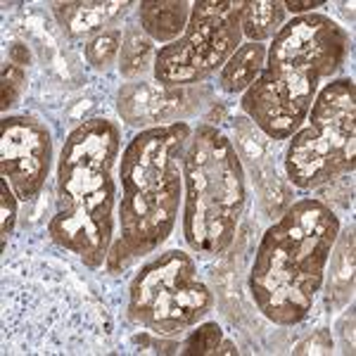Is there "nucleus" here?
Returning <instances> with one entry per match:
<instances>
[{"label":"nucleus","mask_w":356,"mask_h":356,"mask_svg":"<svg viewBox=\"0 0 356 356\" xmlns=\"http://www.w3.org/2000/svg\"><path fill=\"white\" fill-rule=\"evenodd\" d=\"M112 318L95 290L55 259L3 266V354H105Z\"/></svg>","instance_id":"f257e3e1"},{"label":"nucleus","mask_w":356,"mask_h":356,"mask_svg":"<svg viewBox=\"0 0 356 356\" xmlns=\"http://www.w3.org/2000/svg\"><path fill=\"white\" fill-rule=\"evenodd\" d=\"M347 53L349 33L328 15L292 17L271 38L259 79L243 93L240 107L266 138L288 140Z\"/></svg>","instance_id":"f03ea898"},{"label":"nucleus","mask_w":356,"mask_h":356,"mask_svg":"<svg viewBox=\"0 0 356 356\" xmlns=\"http://www.w3.org/2000/svg\"><path fill=\"white\" fill-rule=\"evenodd\" d=\"M340 238V219L325 202L302 197L266 228L250 268V295L264 318L297 325L312 314Z\"/></svg>","instance_id":"7ed1b4c3"},{"label":"nucleus","mask_w":356,"mask_h":356,"mask_svg":"<svg viewBox=\"0 0 356 356\" xmlns=\"http://www.w3.org/2000/svg\"><path fill=\"white\" fill-rule=\"evenodd\" d=\"M119 150V126L95 117L67 136L57 162V209L48 235L88 268H100L110 257Z\"/></svg>","instance_id":"20e7f679"},{"label":"nucleus","mask_w":356,"mask_h":356,"mask_svg":"<svg viewBox=\"0 0 356 356\" xmlns=\"http://www.w3.org/2000/svg\"><path fill=\"white\" fill-rule=\"evenodd\" d=\"M193 129L186 122L143 129L122 152L119 235L107 261L147 257L171 235L183 204V154Z\"/></svg>","instance_id":"39448f33"},{"label":"nucleus","mask_w":356,"mask_h":356,"mask_svg":"<svg viewBox=\"0 0 356 356\" xmlns=\"http://www.w3.org/2000/svg\"><path fill=\"white\" fill-rule=\"evenodd\" d=\"M183 238L200 257L231 247L243 219L245 169L233 140L221 129L202 124L188 138L183 154Z\"/></svg>","instance_id":"423d86ee"},{"label":"nucleus","mask_w":356,"mask_h":356,"mask_svg":"<svg viewBox=\"0 0 356 356\" xmlns=\"http://www.w3.org/2000/svg\"><path fill=\"white\" fill-rule=\"evenodd\" d=\"M285 152V174L300 191H316L352 176L356 150V88L347 76L318 90Z\"/></svg>","instance_id":"0eeeda50"},{"label":"nucleus","mask_w":356,"mask_h":356,"mask_svg":"<svg viewBox=\"0 0 356 356\" xmlns=\"http://www.w3.org/2000/svg\"><path fill=\"white\" fill-rule=\"evenodd\" d=\"M214 307L191 254L171 250L147 261L129 290V316L157 337H178Z\"/></svg>","instance_id":"6e6552de"},{"label":"nucleus","mask_w":356,"mask_h":356,"mask_svg":"<svg viewBox=\"0 0 356 356\" xmlns=\"http://www.w3.org/2000/svg\"><path fill=\"white\" fill-rule=\"evenodd\" d=\"M243 10L245 3L233 0L193 3L183 36L154 53V81L164 88H188L221 72L243 43Z\"/></svg>","instance_id":"1a4fd4ad"},{"label":"nucleus","mask_w":356,"mask_h":356,"mask_svg":"<svg viewBox=\"0 0 356 356\" xmlns=\"http://www.w3.org/2000/svg\"><path fill=\"white\" fill-rule=\"evenodd\" d=\"M53 166V138L48 126L29 114H10L0 122V174L19 202H31L43 191Z\"/></svg>","instance_id":"9d476101"},{"label":"nucleus","mask_w":356,"mask_h":356,"mask_svg":"<svg viewBox=\"0 0 356 356\" xmlns=\"http://www.w3.org/2000/svg\"><path fill=\"white\" fill-rule=\"evenodd\" d=\"M131 3H53V15L72 38L97 36L107 24H114Z\"/></svg>","instance_id":"9b49d317"},{"label":"nucleus","mask_w":356,"mask_h":356,"mask_svg":"<svg viewBox=\"0 0 356 356\" xmlns=\"http://www.w3.org/2000/svg\"><path fill=\"white\" fill-rule=\"evenodd\" d=\"M193 5L186 0H145L138 8L140 29L152 43L169 45L178 41L191 22Z\"/></svg>","instance_id":"f8f14e48"},{"label":"nucleus","mask_w":356,"mask_h":356,"mask_svg":"<svg viewBox=\"0 0 356 356\" xmlns=\"http://www.w3.org/2000/svg\"><path fill=\"white\" fill-rule=\"evenodd\" d=\"M268 48L264 43H240V48L231 55V60L221 69V88L226 93H245L259 79Z\"/></svg>","instance_id":"ddd939ff"},{"label":"nucleus","mask_w":356,"mask_h":356,"mask_svg":"<svg viewBox=\"0 0 356 356\" xmlns=\"http://www.w3.org/2000/svg\"><path fill=\"white\" fill-rule=\"evenodd\" d=\"M285 5L278 0H257L245 3L243 10V36L250 43H264L273 38L285 24Z\"/></svg>","instance_id":"4468645a"},{"label":"nucleus","mask_w":356,"mask_h":356,"mask_svg":"<svg viewBox=\"0 0 356 356\" xmlns=\"http://www.w3.org/2000/svg\"><path fill=\"white\" fill-rule=\"evenodd\" d=\"M154 65V45L147 36H143L136 29L124 33L122 50H119V72L122 76L131 79L143 74L147 67Z\"/></svg>","instance_id":"2eb2a0df"},{"label":"nucleus","mask_w":356,"mask_h":356,"mask_svg":"<svg viewBox=\"0 0 356 356\" xmlns=\"http://www.w3.org/2000/svg\"><path fill=\"white\" fill-rule=\"evenodd\" d=\"M122 41H124L122 29L119 26L105 29V31L97 33V36H93L88 43H86V50H83L86 62L95 69H107L114 60H117L119 50H122Z\"/></svg>","instance_id":"dca6fc26"},{"label":"nucleus","mask_w":356,"mask_h":356,"mask_svg":"<svg viewBox=\"0 0 356 356\" xmlns=\"http://www.w3.org/2000/svg\"><path fill=\"white\" fill-rule=\"evenodd\" d=\"M223 340H226V337H223V330L219 323H202V325H197V330H193L191 335H188V340L183 342L181 354H186V356L219 354Z\"/></svg>","instance_id":"f3484780"},{"label":"nucleus","mask_w":356,"mask_h":356,"mask_svg":"<svg viewBox=\"0 0 356 356\" xmlns=\"http://www.w3.org/2000/svg\"><path fill=\"white\" fill-rule=\"evenodd\" d=\"M26 90V69L17 67L13 62H5L3 65V90H0V110L8 114L17 102L22 100Z\"/></svg>","instance_id":"a211bd4d"},{"label":"nucleus","mask_w":356,"mask_h":356,"mask_svg":"<svg viewBox=\"0 0 356 356\" xmlns=\"http://www.w3.org/2000/svg\"><path fill=\"white\" fill-rule=\"evenodd\" d=\"M17 202L19 197L15 195L13 186L8 181H0V216H3V254L8 250V238L15 231V221H17Z\"/></svg>","instance_id":"6ab92c4d"},{"label":"nucleus","mask_w":356,"mask_h":356,"mask_svg":"<svg viewBox=\"0 0 356 356\" xmlns=\"http://www.w3.org/2000/svg\"><path fill=\"white\" fill-rule=\"evenodd\" d=\"M330 352H332V340L328 330H318L316 335L309 337L307 344H302L297 349V354H330Z\"/></svg>","instance_id":"aec40b11"},{"label":"nucleus","mask_w":356,"mask_h":356,"mask_svg":"<svg viewBox=\"0 0 356 356\" xmlns=\"http://www.w3.org/2000/svg\"><path fill=\"white\" fill-rule=\"evenodd\" d=\"M283 5H285V13H290L295 17H302V15H312L318 8H323L325 0H304V3H297V0H285Z\"/></svg>","instance_id":"412c9836"},{"label":"nucleus","mask_w":356,"mask_h":356,"mask_svg":"<svg viewBox=\"0 0 356 356\" xmlns=\"http://www.w3.org/2000/svg\"><path fill=\"white\" fill-rule=\"evenodd\" d=\"M29 60H31V53H29V48L24 43H13L8 50V62H13L17 67H26Z\"/></svg>","instance_id":"4be33fe9"}]
</instances>
